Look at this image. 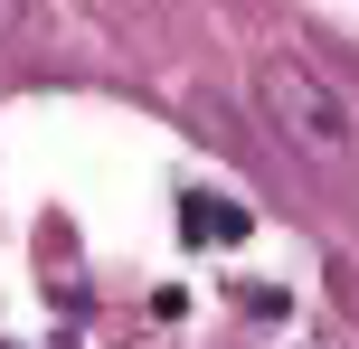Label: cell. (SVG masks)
Masks as SVG:
<instances>
[{"label":"cell","mask_w":359,"mask_h":349,"mask_svg":"<svg viewBox=\"0 0 359 349\" xmlns=\"http://www.w3.org/2000/svg\"><path fill=\"white\" fill-rule=\"evenodd\" d=\"M255 104H265V123L284 132L312 170H350L359 161V113H350V94L331 85L322 66L265 48V57H255Z\"/></svg>","instance_id":"obj_1"},{"label":"cell","mask_w":359,"mask_h":349,"mask_svg":"<svg viewBox=\"0 0 359 349\" xmlns=\"http://www.w3.org/2000/svg\"><path fill=\"white\" fill-rule=\"evenodd\" d=\"M180 218H189V236H236V227H246L227 199H180Z\"/></svg>","instance_id":"obj_2"},{"label":"cell","mask_w":359,"mask_h":349,"mask_svg":"<svg viewBox=\"0 0 359 349\" xmlns=\"http://www.w3.org/2000/svg\"><path fill=\"white\" fill-rule=\"evenodd\" d=\"M10 29H19V0H0V38H10Z\"/></svg>","instance_id":"obj_3"}]
</instances>
